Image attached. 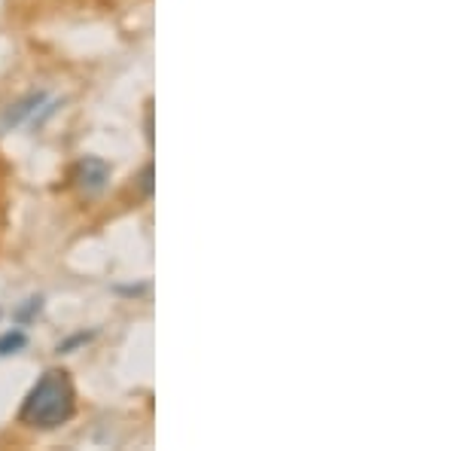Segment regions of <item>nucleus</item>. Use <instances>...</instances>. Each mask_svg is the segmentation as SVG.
I'll list each match as a JSON object with an SVG mask.
<instances>
[{
  "label": "nucleus",
  "instance_id": "6",
  "mask_svg": "<svg viewBox=\"0 0 457 451\" xmlns=\"http://www.w3.org/2000/svg\"><path fill=\"white\" fill-rule=\"evenodd\" d=\"M88 338H92V332H77V336H73V338H68V342H62V345H58V354H68L71 347L83 345V342H88Z\"/></svg>",
  "mask_w": 457,
  "mask_h": 451
},
{
  "label": "nucleus",
  "instance_id": "5",
  "mask_svg": "<svg viewBox=\"0 0 457 451\" xmlns=\"http://www.w3.org/2000/svg\"><path fill=\"white\" fill-rule=\"evenodd\" d=\"M40 308H43V299H40V296H34V299H28V305L25 308H19V321H28V317H34L37 312H40Z\"/></svg>",
  "mask_w": 457,
  "mask_h": 451
},
{
  "label": "nucleus",
  "instance_id": "2",
  "mask_svg": "<svg viewBox=\"0 0 457 451\" xmlns=\"http://www.w3.org/2000/svg\"><path fill=\"white\" fill-rule=\"evenodd\" d=\"M73 183L86 198L101 196L110 183V165L101 156H83L73 168Z\"/></svg>",
  "mask_w": 457,
  "mask_h": 451
},
{
  "label": "nucleus",
  "instance_id": "3",
  "mask_svg": "<svg viewBox=\"0 0 457 451\" xmlns=\"http://www.w3.org/2000/svg\"><path fill=\"white\" fill-rule=\"evenodd\" d=\"M43 95H28L25 101H19V104H12L10 110L4 113V129H10V125H19L25 116H31V113H37V107L43 104Z\"/></svg>",
  "mask_w": 457,
  "mask_h": 451
},
{
  "label": "nucleus",
  "instance_id": "7",
  "mask_svg": "<svg viewBox=\"0 0 457 451\" xmlns=\"http://www.w3.org/2000/svg\"><path fill=\"white\" fill-rule=\"evenodd\" d=\"M141 187H144V196H150V192H153V165H146V168H144Z\"/></svg>",
  "mask_w": 457,
  "mask_h": 451
},
{
  "label": "nucleus",
  "instance_id": "1",
  "mask_svg": "<svg viewBox=\"0 0 457 451\" xmlns=\"http://www.w3.org/2000/svg\"><path fill=\"white\" fill-rule=\"evenodd\" d=\"M73 412H77V390H73L71 375L64 369H49L21 403L19 421L28 427H40V430H55L68 424Z\"/></svg>",
  "mask_w": 457,
  "mask_h": 451
},
{
  "label": "nucleus",
  "instance_id": "4",
  "mask_svg": "<svg viewBox=\"0 0 457 451\" xmlns=\"http://www.w3.org/2000/svg\"><path fill=\"white\" fill-rule=\"evenodd\" d=\"M28 345V336L21 330H10L0 336V357H10V354L21 351V347Z\"/></svg>",
  "mask_w": 457,
  "mask_h": 451
}]
</instances>
